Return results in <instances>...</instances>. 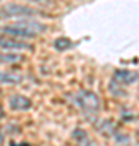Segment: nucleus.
Here are the masks:
<instances>
[{"mask_svg":"<svg viewBox=\"0 0 139 146\" xmlns=\"http://www.w3.org/2000/svg\"><path fill=\"white\" fill-rule=\"evenodd\" d=\"M47 29L45 25H42L36 20H18L13 25H7L2 28L3 34L8 36H15L20 39H32V37L39 36Z\"/></svg>","mask_w":139,"mask_h":146,"instance_id":"nucleus-1","label":"nucleus"},{"mask_svg":"<svg viewBox=\"0 0 139 146\" xmlns=\"http://www.w3.org/2000/svg\"><path fill=\"white\" fill-rule=\"evenodd\" d=\"M74 101L86 115H96L100 109V99L92 91H79L74 96Z\"/></svg>","mask_w":139,"mask_h":146,"instance_id":"nucleus-2","label":"nucleus"},{"mask_svg":"<svg viewBox=\"0 0 139 146\" xmlns=\"http://www.w3.org/2000/svg\"><path fill=\"white\" fill-rule=\"evenodd\" d=\"M0 49L11 50V52H20V50H29V49H32V46L24 42L20 37L5 34V36H0Z\"/></svg>","mask_w":139,"mask_h":146,"instance_id":"nucleus-3","label":"nucleus"},{"mask_svg":"<svg viewBox=\"0 0 139 146\" xmlns=\"http://www.w3.org/2000/svg\"><path fill=\"white\" fill-rule=\"evenodd\" d=\"M2 16H18V18H24V16H34L37 13L34 8L26 5H18V3H8L2 8Z\"/></svg>","mask_w":139,"mask_h":146,"instance_id":"nucleus-4","label":"nucleus"},{"mask_svg":"<svg viewBox=\"0 0 139 146\" xmlns=\"http://www.w3.org/2000/svg\"><path fill=\"white\" fill-rule=\"evenodd\" d=\"M138 78L139 75L136 72H131V70H115L113 73V80L123 86H129V84L136 83Z\"/></svg>","mask_w":139,"mask_h":146,"instance_id":"nucleus-5","label":"nucleus"},{"mask_svg":"<svg viewBox=\"0 0 139 146\" xmlns=\"http://www.w3.org/2000/svg\"><path fill=\"white\" fill-rule=\"evenodd\" d=\"M8 104H10V109L13 110H28L31 107V101L23 94H13L8 101Z\"/></svg>","mask_w":139,"mask_h":146,"instance_id":"nucleus-6","label":"nucleus"},{"mask_svg":"<svg viewBox=\"0 0 139 146\" xmlns=\"http://www.w3.org/2000/svg\"><path fill=\"white\" fill-rule=\"evenodd\" d=\"M73 138L78 141V146H97L91 140V136L88 135V131L82 130V128H76L73 131Z\"/></svg>","mask_w":139,"mask_h":146,"instance_id":"nucleus-7","label":"nucleus"},{"mask_svg":"<svg viewBox=\"0 0 139 146\" xmlns=\"http://www.w3.org/2000/svg\"><path fill=\"white\" fill-rule=\"evenodd\" d=\"M21 80H23V76L15 72H0V83L18 84V83H21Z\"/></svg>","mask_w":139,"mask_h":146,"instance_id":"nucleus-8","label":"nucleus"},{"mask_svg":"<svg viewBox=\"0 0 139 146\" xmlns=\"http://www.w3.org/2000/svg\"><path fill=\"white\" fill-rule=\"evenodd\" d=\"M21 60V55L18 52H2L0 54V63H5V65H11V63H16Z\"/></svg>","mask_w":139,"mask_h":146,"instance_id":"nucleus-9","label":"nucleus"},{"mask_svg":"<svg viewBox=\"0 0 139 146\" xmlns=\"http://www.w3.org/2000/svg\"><path fill=\"white\" fill-rule=\"evenodd\" d=\"M73 42L68 39V37H58V39H55V42H53V47L57 49V50H67V49H70L71 47Z\"/></svg>","mask_w":139,"mask_h":146,"instance_id":"nucleus-10","label":"nucleus"},{"mask_svg":"<svg viewBox=\"0 0 139 146\" xmlns=\"http://www.w3.org/2000/svg\"><path fill=\"white\" fill-rule=\"evenodd\" d=\"M99 130L102 131V133H105V135H112L115 131V125L112 123V120H102L100 122V125H99Z\"/></svg>","mask_w":139,"mask_h":146,"instance_id":"nucleus-11","label":"nucleus"},{"mask_svg":"<svg viewBox=\"0 0 139 146\" xmlns=\"http://www.w3.org/2000/svg\"><path fill=\"white\" fill-rule=\"evenodd\" d=\"M110 91H112V94H113V96H125V91L123 89H121V84L120 83H117V81H112V84H110Z\"/></svg>","mask_w":139,"mask_h":146,"instance_id":"nucleus-12","label":"nucleus"},{"mask_svg":"<svg viewBox=\"0 0 139 146\" xmlns=\"http://www.w3.org/2000/svg\"><path fill=\"white\" fill-rule=\"evenodd\" d=\"M10 146H15V145H13V143H11V145ZM20 146H28V145H20Z\"/></svg>","mask_w":139,"mask_h":146,"instance_id":"nucleus-13","label":"nucleus"},{"mask_svg":"<svg viewBox=\"0 0 139 146\" xmlns=\"http://www.w3.org/2000/svg\"><path fill=\"white\" fill-rule=\"evenodd\" d=\"M0 145H2V135H0Z\"/></svg>","mask_w":139,"mask_h":146,"instance_id":"nucleus-14","label":"nucleus"},{"mask_svg":"<svg viewBox=\"0 0 139 146\" xmlns=\"http://www.w3.org/2000/svg\"><path fill=\"white\" fill-rule=\"evenodd\" d=\"M29 2H36V0H29Z\"/></svg>","mask_w":139,"mask_h":146,"instance_id":"nucleus-15","label":"nucleus"}]
</instances>
